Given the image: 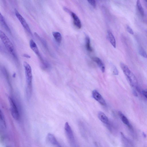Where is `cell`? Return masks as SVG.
Masks as SVG:
<instances>
[{
    "label": "cell",
    "instance_id": "cell-2",
    "mask_svg": "<svg viewBox=\"0 0 147 147\" xmlns=\"http://www.w3.org/2000/svg\"><path fill=\"white\" fill-rule=\"evenodd\" d=\"M120 66L131 85L133 87L137 88L138 85V81L134 74L128 67L123 63H121Z\"/></svg>",
    "mask_w": 147,
    "mask_h": 147
},
{
    "label": "cell",
    "instance_id": "cell-28",
    "mask_svg": "<svg viewBox=\"0 0 147 147\" xmlns=\"http://www.w3.org/2000/svg\"><path fill=\"white\" fill-rule=\"evenodd\" d=\"M143 135L144 137H146V134L144 132H143Z\"/></svg>",
    "mask_w": 147,
    "mask_h": 147
},
{
    "label": "cell",
    "instance_id": "cell-19",
    "mask_svg": "<svg viewBox=\"0 0 147 147\" xmlns=\"http://www.w3.org/2000/svg\"><path fill=\"white\" fill-rule=\"evenodd\" d=\"M136 6L140 13L142 16H143L144 14V11L140 1H137Z\"/></svg>",
    "mask_w": 147,
    "mask_h": 147
},
{
    "label": "cell",
    "instance_id": "cell-26",
    "mask_svg": "<svg viewBox=\"0 0 147 147\" xmlns=\"http://www.w3.org/2000/svg\"><path fill=\"white\" fill-rule=\"evenodd\" d=\"M23 56L24 57L28 58H30V56L29 55L26 54H24Z\"/></svg>",
    "mask_w": 147,
    "mask_h": 147
},
{
    "label": "cell",
    "instance_id": "cell-20",
    "mask_svg": "<svg viewBox=\"0 0 147 147\" xmlns=\"http://www.w3.org/2000/svg\"><path fill=\"white\" fill-rule=\"evenodd\" d=\"M0 122L1 125L3 127L6 128V123L3 114L1 110L0 111Z\"/></svg>",
    "mask_w": 147,
    "mask_h": 147
},
{
    "label": "cell",
    "instance_id": "cell-25",
    "mask_svg": "<svg viewBox=\"0 0 147 147\" xmlns=\"http://www.w3.org/2000/svg\"><path fill=\"white\" fill-rule=\"evenodd\" d=\"M143 94L147 98V90H143L142 91Z\"/></svg>",
    "mask_w": 147,
    "mask_h": 147
},
{
    "label": "cell",
    "instance_id": "cell-21",
    "mask_svg": "<svg viewBox=\"0 0 147 147\" xmlns=\"http://www.w3.org/2000/svg\"><path fill=\"white\" fill-rule=\"evenodd\" d=\"M139 53L140 55L143 57L147 58V54L146 52L142 47H140L139 48Z\"/></svg>",
    "mask_w": 147,
    "mask_h": 147
},
{
    "label": "cell",
    "instance_id": "cell-1",
    "mask_svg": "<svg viewBox=\"0 0 147 147\" xmlns=\"http://www.w3.org/2000/svg\"><path fill=\"white\" fill-rule=\"evenodd\" d=\"M23 65L26 82V96L27 99L29 100L31 96L32 91V71L30 66L26 62L24 61L23 63Z\"/></svg>",
    "mask_w": 147,
    "mask_h": 147
},
{
    "label": "cell",
    "instance_id": "cell-8",
    "mask_svg": "<svg viewBox=\"0 0 147 147\" xmlns=\"http://www.w3.org/2000/svg\"><path fill=\"white\" fill-rule=\"evenodd\" d=\"M64 128L68 140L71 143H74L75 141L74 135L72 130L68 122L65 123Z\"/></svg>",
    "mask_w": 147,
    "mask_h": 147
},
{
    "label": "cell",
    "instance_id": "cell-13",
    "mask_svg": "<svg viewBox=\"0 0 147 147\" xmlns=\"http://www.w3.org/2000/svg\"><path fill=\"white\" fill-rule=\"evenodd\" d=\"M92 59L98 65L102 71L104 73L105 70V67L102 60L98 57H93Z\"/></svg>",
    "mask_w": 147,
    "mask_h": 147
},
{
    "label": "cell",
    "instance_id": "cell-18",
    "mask_svg": "<svg viewBox=\"0 0 147 147\" xmlns=\"http://www.w3.org/2000/svg\"><path fill=\"white\" fill-rule=\"evenodd\" d=\"M85 46L86 50L90 52L93 51L90 44V40L88 36H86L85 38Z\"/></svg>",
    "mask_w": 147,
    "mask_h": 147
},
{
    "label": "cell",
    "instance_id": "cell-16",
    "mask_svg": "<svg viewBox=\"0 0 147 147\" xmlns=\"http://www.w3.org/2000/svg\"><path fill=\"white\" fill-rule=\"evenodd\" d=\"M52 34L56 41L58 43H60L62 39L61 34L58 32H53Z\"/></svg>",
    "mask_w": 147,
    "mask_h": 147
},
{
    "label": "cell",
    "instance_id": "cell-15",
    "mask_svg": "<svg viewBox=\"0 0 147 147\" xmlns=\"http://www.w3.org/2000/svg\"><path fill=\"white\" fill-rule=\"evenodd\" d=\"M108 36L111 44L115 48L116 47V42L115 38L112 32L110 30L107 31Z\"/></svg>",
    "mask_w": 147,
    "mask_h": 147
},
{
    "label": "cell",
    "instance_id": "cell-17",
    "mask_svg": "<svg viewBox=\"0 0 147 147\" xmlns=\"http://www.w3.org/2000/svg\"><path fill=\"white\" fill-rule=\"evenodd\" d=\"M0 20L1 25L8 32H11L7 24L4 17L1 13H0Z\"/></svg>",
    "mask_w": 147,
    "mask_h": 147
},
{
    "label": "cell",
    "instance_id": "cell-24",
    "mask_svg": "<svg viewBox=\"0 0 147 147\" xmlns=\"http://www.w3.org/2000/svg\"><path fill=\"white\" fill-rule=\"evenodd\" d=\"M113 72L115 75H117L118 74V71L115 67H114Z\"/></svg>",
    "mask_w": 147,
    "mask_h": 147
},
{
    "label": "cell",
    "instance_id": "cell-12",
    "mask_svg": "<svg viewBox=\"0 0 147 147\" xmlns=\"http://www.w3.org/2000/svg\"><path fill=\"white\" fill-rule=\"evenodd\" d=\"M119 115L123 122L130 129L133 130V127L127 117L121 111L118 112Z\"/></svg>",
    "mask_w": 147,
    "mask_h": 147
},
{
    "label": "cell",
    "instance_id": "cell-10",
    "mask_svg": "<svg viewBox=\"0 0 147 147\" xmlns=\"http://www.w3.org/2000/svg\"><path fill=\"white\" fill-rule=\"evenodd\" d=\"M98 117L99 120L104 124H105L108 129L111 130V126L109 120L106 115L102 112H99L98 114Z\"/></svg>",
    "mask_w": 147,
    "mask_h": 147
},
{
    "label": "cell",
    "instance_id": "cell-4",
    "mask_svg": "<svg viewBox=\"0 0 147 147\" xmlns=\"http://www.w3.org/2000/svg\"><path fill=\"white\" fill-rule=\"evenodd\" d=\"M8 100L10 104V110L11 115L14 119L18 120L20 118V113L16 102L12 97L10 96L8 97Z\"/></svg>",
    "mask_w": 147,
    "mask_h": 147
},
{
    "label": "cell",
    "instance_id": "cell-29",
    "mask_svg": "<svg viewBox=\"0 0 147 147\" xmlns=\"http://www.w3.org/2000/svg\"><path fill=\"white\" fill-rule=\"evenodd\" d=\"M145 1L147 3V0H145Z\"/></svg>",
    "mask_w": 147,
    "mask_h": 147
},
{
    "label": "cell",
    "instance_id": "cell-9",
    "mask_svg": "<svg viewBox=\"0 0 147 147\" xmlns=\"http://www.w3.org/2000/svg\"><path fill=\"white\" fill-rule=\"evenodd\" d=\"M93 98L103 106L106 105V102L101 95L96 90H93L92 92Z\"/></svg>",
    "mask_w": 147,
    "mask_h": 147
},
{
    "label": "cell",
    "instance_id": "cell-14",
    "mask_svg": "<svg viewBox=\"0 0 147 147\" xmlns=\"http://www.w3.org/2000/svg\"><path fill=\"white\" fill-rule=\"evenodd\" d=\"M121 136L123 143L126 147H132L133 145L131 142L124 136L121 132Z\"/></svg>",
    "mask_w": 147,
    "mask_h": 147
},
{
    "label": "cell",
    "instance_id": "cell-11",
    "mask_svg": "<svg viewBox=\"0 0 147 147\" xmlns=\"http://www.w3.org/2000/svg\"><path fill=\"white\" fill-rule=\"evenodd\" d=\"M47 138L48 141L54 146L56 147H62L54 136L52 134L50 133L48 134Z\"/></svg>",
    "mask_w": 147,
    "mask_h": 147
},
{
    "label": "cell",
    "instance_id": "cell-22",
    "mask_svg": "<svg viewBox=\"0 0 147 147\" xmlns=\"http://www.w3.org/2000/svg\"><path fill=\"white\" fill-rule=\"evenodd\" d=\"M88 3L92 6L93 7L95 8L96 6V1L94 0H88Z\"/></svg>",
    "mask_w": 147,
    "mask_h": 147
},
{
    "label": "cell",
    "instance_id": "cell-3",
    "mask_svg": "<svg viewBox=\"0 0 147 147\" xmlns=\"http://www.w3.org/2000/svg\"><path fill=\"white\" fill-rule=\"evenodd\" d=\"M0 37L2 42L8 51L13 57H16L13 45L5 34L1 30H0Z\"/></svg>",
    "mask_w": 147,
    "mask_h": 147
},
{
    "label": "cell",
    "instance_id": "cell-6",
    "mask_svg": "<svg viewBox=\"0 0 147 147\" xmlns=\"http://www.w3.org/2000/svg\"><path fill=\"white\" fill-rule=\"evenodd\" d=\"M15 13L16 17L19 20L23 26L30 34H32L30 29L26 20L16 9H15Z\"/></svg>",
    "mask_w": 147,
    "mask_h": 147
},
{
    "label": "cell",
    "instance_id": "cell-27",
    "mask_svg": "<svg viewBox=\"0 0 147 147\" xmlns=\"http://www.w3.org/2000/svg\"><path fill=\"white\" fill-rule=\"evenodd\" d=\"M133 94L134 95H135L136 96H138L137 93L135 90H134L133 91Z\"/></svg>",
    "mask_w": 147,
    "mask_h": 147
},
{
    "label": "cell",
    "instance_id": "cell-7",
    "mask_svg": "<svg viewBox=\"0 0 147 147\" xmlns=\"http://www.w3.org/2000/svg\"><path fill=\"white\" fill-rule=\"evenodd\" d=\"M63 9L65 11L70 14L73 19V23L74 25L78 28H81L82 27L81 22L76 15L66 8L64 7Z\"/></svg>",
    "mask_w": 147,
    "mask_h": 147
},
{
    "label": "cell",
    "instance_id": "cell-5",
    "mask_svg": "<svg viewBox=\"0 0 147 147\" xmlns=\"http://www.w3.org/2000/svg\"><path fill=\"white\" fill-rule=\"evenodd\" d=\"M30 46L31 49L37 55L39 58L43 67L44 68H47L48 66L47 63L45 62L41 57L36 43L32 39L30 40Z\"/></svg>",
    "mask_w": 147,
    "mask_h": 147
},
{
    "label": "cell",
    "instance_id": "cell-23",
    "mask_svg": "<svg viewBox=\"0 0 147 147\" xmlns=\"http://www.w3.org/2000/svg\"><path fill=\"white\" fill-rule=\"evenodd\" d=\"M126 28L128 32L131 34H134V32L133 30L129 26L127 25Z\"/></svg>",
    "mask_w": 147,
    "mask_h": 147
}]
</instances>
